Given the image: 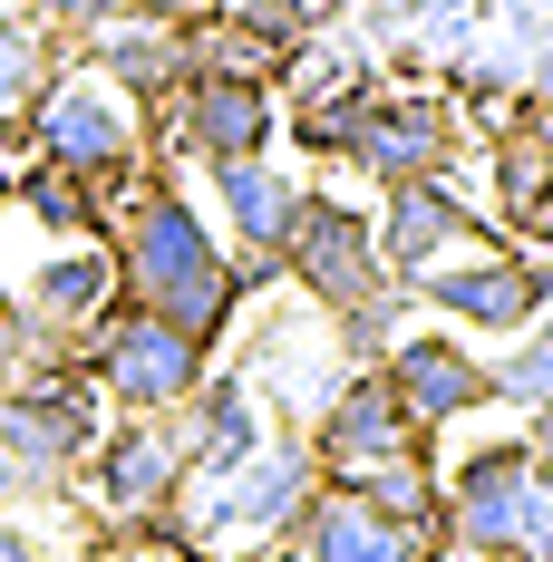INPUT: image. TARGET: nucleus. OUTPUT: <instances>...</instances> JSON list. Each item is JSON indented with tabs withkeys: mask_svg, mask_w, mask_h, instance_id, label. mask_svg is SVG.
<instances>
[{
	"mask_svg": "<svg viewBox=\"0 0 553 562\" xmlns=\"http://www.w3.org/2000/svg\"><path fill=\"white\" fill-rule=\"evenodd\" d=\"M117 301H136V311H156L175 321L185 339H204L214 349L233 330V311H243V272H233V252H223V233L175 194V184H136L126 194V214H117Z\"/></svg>",
	"mask_w": 553,
	"mask_h": 562,
	"instance_id": "nucleus-1",
	"label": "nucleus"
},
{
	"mask_svg": "<svg viewBox=\"0 0 553 562\" xmlns=\"http://www.w3.org/2000/svg\"><path fill=\"white\" fill-rule=\"evenodd\" d=\"M20 126H30V156H40V166L88 175L108 204H117V194H136V166H146V108H136L117 78H98L88 58L49 68L40 98L20 108Z\"/></svg>",
	"mask_w": 553,
	"mask_h": 562,
	"instance_id": "nucleus-2",
	"label": "nucleus"
},
{
	"mask_svg": "<svg viewBox=\"0 0 553 562\" xmlns=\"http://www.w3.org/2000/svg\"><path fill=\"white\" fill-rule=\"evenodd\" d=\"M438 553L466 562H524V533H534V447L524 437H496V447L456 456L438 475Z\"/></svg>",
	"mask_w": 553,
	"mask_h": 562,
	"instance_id": "nucleus-3",
	"label": "nucleus"
},
{
	"mask_svg": "<svg viewBox=\"0 0 553 562\" xmlns=\"http://www.w3.org/2000/svg\"><path fill=\"white\" fill-rule=\"evenodd\" d=\"M78 359H88L98 397H117L126 417H175L195 397V379H204V339H185L175 321L136 311V301H117L108 321L78 339Z\"/></svg>",
	"mask_w": 553,
	"mask_h": 562,
	"instance_id": "nucleus-4",
	"label": "nucleus"
},
{
	"mask_svg": "<svg viewBox=\"0 0 553 562\" xmlns=\"http://www.w3.org/2000/svg\"><path fill=\"white\" fill-rule=\"evenodd\" d=\"M98 427H108V397H98V379L78 359L0 389V456L30 465L40 485H68V465L98 447Z\"/></svg>",
	"mask_w": 553,
	"mask_h": 562,
	"instance_id": "nucleus-5",
	"label": "nucleus"
},
{
	"mask_svg": "<svg viewBox=\"0 0 553 562\" xmlns=\"http://www.w3.org/2000/svg\"><path fill=\"white\" fill-rule=\"evenodd\" d=\"M281 272L301 281L331 321H350V311H369V301H388V291H398V281H388V262H379L369 214H350L340 194H301L291 243H281Z\"/></svg>",
	"mask_w": 553,
	"mask_h": 562,
	"instance_id": "nucleus-6",
	"label": "nucleus"
},
{
	"mask_svg": "<svg viewBox=\"0 0 553 562\" xmlns=\"http://www.w3.org/2000/svg\"><path fill=\"white\" fill-rule=\"evenodd\" d=\"M398 456H428V437L408 427V407H398V389H388L379 369H350V379L321 397V427H311L321 485H369Z\"/></svg>",
	"mask_w": 553,
	"mask_h": 562,
	"instance_id": "nucleus-7",
	"label": "nucleus"
},
{
	"mask_svg": "<svg viewBox=\"0 0 553 562\" xmlns=\"http://www.w3.org/2000/svg\"><path fill=\"white\" fill-rule=\"evenodd\" d=\"M78 465H88L78 495L108 514V524H146L185 485V437H175V417H126L117 407V427H98V447L78 456Z\"/></svg>",
	"mask_w": 553,
	"mask_h": 562,
	"instance_id": "nucleus-8",
	"label": "nucleus"
},
{
	"mask_svg": "<svg viewBox=\"0 0 553 562\" xmlns=\"http://www.w3.org/2000/svg\"><path fill=\"white\" fill-rule=\"evenodd\" d=\"M379 379L398 389V407H408L418 437H446V427H466L476 407H496L486 359H476V339H466V330H398L379 349Z\"/></svg>",
	"mask_w": 553,
	"mask_h": 562,
	"instance_id": "nucleus-9",
	"label": "nucleus"
},
{
	"mask_svg": "<svg viewBox=\"0 0 553 562\" xmlns=\"http://www.w3.org/2000/svg\"><path fill=\"white\" fill-rule=\"evenodd\" d=\"M456 146H466L456 98H428V88H369L350 166L379 175V184H408V175H446V166H456Z\"/></svg>",
	"mask_w": 553,
	"mask_h": 562,
	"instance_id": "nucleus-10",
	"label": "nucleus"
},
{
	"mask_svg": "<svg viewBox=\"0 0 553 562\" xmlns=\"http://www.w3.org/2000/svg\"><path fill=\"white\" fill-rule=\"evenodd\" d=\"M446 330H476V339H515L534 330V252H456L438 272L408 281Z\"/></svg>",
	"mask_w": 553,
	"mask_h": 562,
	"instance_id": "nucleus-11",
	"label": "nucleus"
},
{
	"mask_svg": "<svg viewBox=\"0 0 553 562\" xmlns=\"http://www.w3.org/2000/svg\"><path fill=\"white\" fill-rule=\"evenodd\" d=\"M379 262H388V281L408 291L418 272H438V262H456V252H476V204L446 184V175H408V184H388V204H379Z\"/></svg>",
	"mask_w": 553,
	"mask_h": 562,
	"instance_id": "nucleus-12",
	"label": "nucleus"
},
{
	"mask_svg": "<svg viewBox=\"0 0 553 562\" xmlns=\"http://www.w3.org/2000/svg\"><path fill=\"white\" fill-rule=\"evenodd\" d=\"M311 485H321V465H311V447H263L243 456L233 475H214V485H195L204 495V543H253V533H291V514L311 505Z\"/></svg>",
	"mask_w": 553,
	"mask_h": 562,
	"instance_id": "nucleus-13",
	"label": "nucleus"
},
{
	"mask_svg": "<svg viewBox=\"0 0 553 562\" xmlns=\"http://www.w3.org/2000/svg\"><path fill=\"white\" fill-rule=\"evenodd\" d=\"M281 126L273 78H185L175 88V146L204 156V166H233V156H263Z\"/></svg>",
	"mask_w": 553,
	"mask_h": 562,
	"instance_id": "nucleus-14",
	"label": "nucleus"
},
{
	"mask_svg": "<svg viewBox=\"0 0 553 562\" xmlns=\"http://www.w3.org/2000/svg\"><path fill=\"white\" fill-rule=\"evenodd\" d=\"M291 562H428L438 543L428 533H408V524H388L379 505H360L350 485H311V505L291 514Z\"/></svg>",
	"mask_w": 553,
	"mask_h": 562,
	"instance_id": "nucleus-15",
	"label": "nucleus"
},
{
	"mask_svg": "<svg viewBox=\"0 0 553 562\" xmlns=\"http://www.w3.org/2000/svg\"><path fill=\"white\" fill-rule=\"evenodd\" d=\"M185 427V485H214V475H233L243 456L273 447V427H263V397H253V379H195V397L175 407Z\"/></svg>",
	"mask_w": 553,
	"mask_h": 562,
	"instance_id": "nucleus-16",
	"label": "nucleus"
},
{
	"mask_svg": "<svg viewBox=\"0 0 553 562\" xmlns=\"http://www.w3.org/2000/svg\"><path fill=\"white\" fill-rule=\"evenodd\" d=\"M78 58H88L98 78H117L136 108H166L175 88H185V40H175L166 20H136V10L98 20V30L78 40Z\"/></svg>",
	"mask_w": 553,
	"mask_h": 562,
	"instance_id": "nucleus-17",
	"label": "nucleus"
},
{
	"mask_svg": "<svg viewBox=\"0 0 553 562\" xmlns=\"http://www.w3.org/2000/svg\"><path fill=\"white\" fill-rule=\"evenodd\" d=\"M214 175V204L233 243H243V262H273L281 272V243H291V214H301V184L273 166V156H233V166H204Z\"/></svg>",
	"mask_w": 553,
	"mask_h": 562,
	"instance_id": "nucleus-18",
	"label": "nucleus"
},
{
	"mask_svg": "<svg viewBox=\"0 0 553 562\" xmlns=\"http://www.w3.org/2000/svg\"><path fill=\"white\" fill-rule=\"evenodd\" d=\"M30 311H40L49 330L88 339L117 311V252H108V243H58L49 262L30 272Z\"/></svg>",
	"mask_w": 553,
	"mask_h": 562,
	"instance_id": "nucleus-19",
	"label": "nucleus"
},
{
	"mask_svg": "<svg viewBox=\"0 0 553 562\" xmlns=\"http://www.w3.org/2000/svg\"><path fill=\"white\" fill-rule=\"evenodd\" d=\"M10 204H20L30 224L68 233V243H98V233L117 224V214H108V194H98L88 175H68V166H40V156H30V166L10 175Z\"/></svg>",
	"mask_w": 553,
	"mask_h": 562,
	"instance_id": "nucleus-20",
	"label": "nucleus"
},
{
	"mask_svg": "<svg viewBox=\"0 0 553 562\" xmlns=\"http://www.w3.org/2000/svg\"><path fill=\"white\" fill-rule=\"evenodd\" d=\"M49 68H58V58H49V30H40L20 0H0V126L40 98V78H49Z\"/></svg>",
	"mask_w": 553,
	"mask_h": 562,
	"instance_id": "nucleus-21",
	"label": "nucleus"
},
{
	"mask_svg": "<svg viewBox=\"0 0 553 562\" xmlns=\"http://www.w3.org/2000/svg\"><path fill=\"white\" fill-rule=\"evenodd\" d=\"M350 495H360V505H379L388 524H408V533H428V543H438V465H428V456H398V465H379V475H369V485H350Z\"/></svg>",
	"mask_w": 553,
	"mask_h": 562,
	"instance_id": "nucleus-22",
	"label": "nucleus"
},
{
	"mask_svg": "<svg viewBox=\"0 0 553 562\" xmlns=\"http://www.w3.org/2000/svg\"><path fill=\"white\" fill-rule=\"evenodd\" d=\"M486 389H496V407H544L553 397V330H515L505 339V359H486Z\"/></svg>",
	"mask_w": 553,
	"mask_h": 562,
	"instance_id": "nucleus-23",
	"label": "nucleus"
},
{
	"mask_svg": "<svg viewBox=\"0 0 553 562\" xmlns=\"http://www.w3.org/2000/svg\"><path fill=\"white\" fill-rule=\"evenodd\" d=\"M214 10L233 20V30H253L273 58H291V49H311V30H321L331 0H214Z\"/></svg>",
	"mask_w": 553,
	"mask_h": 562,
	"instance_id": "nucleus-24",
	"label": "nucleus"
},
{
	"mask_svg": "<svg viewBox=\"0 0 553 562\" xmlns=\"http://www.w3.org/2000/svg\"><path fill=\"white\" fill-rule=\"evenodd\" d=\"M20 10H30L49 40H58V30H68V40H88L98 20H117V0H20Z\"/></svg>",
	"mask_w": 553,
	"mask_h": 562,
	"instance_id": "nucleus-25",
	"label": "nucleus"
},
{
	"mask_svg": "<svg viewBox=\"0 0 553 562\" xmlns=\"http://www.w3.org/2000/svg\"><path fill=\"white\" fill-rule=\"evenodd\" d=\"M524 562H553V456H534V533H524Z\"/></svg>",
	"mask_w": 553,
	"mask_h": 562,
	"instance_id": "nucleus-26",
	"label": "nucleus"
},
{
	"mask_svg": "<svg viewBox=\"0 0 553 562\" xmlns=\"http://www.w3.org/2000/svg\"><path fill=\"white\" fill-rule=\"evenodd\" d=\"M117 10H136V20H166V30H185V20H204L214 0H117Z\"/></svg>",
	"mask_w": 553,
	"mask_h": 562,
	"instance_id": "nucleus-27",
	"label": "nucleus"
},
{
	"mask_svg": "<svg viewBox=\"0 0 553 562\" xmlns=\"http://www.w3.org/2000/svg\"><path fill=\"white\" fill-rule=\"evenodd\" d=\"M534 330H553V252H534Z\"/></svg>",
	"mask_w": 553,
	"mask_h": 562,
	"instance_id": "nucleus-28",
	"label": "nucleus"
},
{
	"mask_svg": "<svg viewBox=\"0 0 553 562\" xmlns=\"http://www.w3.org/2000/svg\"><path fill=\"white\" fill-rule=\"evenodd\" d=\"M0 562H30V533H20L10 514H0Z\"/></svg>",
	"mask_w": 553,
	"mask_h": 562,
	"instance_id": "nucleus-29",
	"label": "nucleus"
},
{
	"mask_svg": "<svg viewBox=\"0 0 553 562\" xmlns=\"http://www.w3.org/2000/svg\"><path fill=\"white\" fill-rule=\"evenodd\" d=\"M524 447H534V456H553V397L534 407V437H524Z\"/></svg>",
	"mask_w": 553,
	"mask_h": 562,
	"instance_id": "nucleus-30",
	"label": "nucleus"
},
{
	"mask_svg": "<svg viewBox=\"0 0 553 562\" xmlns=\"http://www.w3.org/2000/svg\"><path fill=\"white\" fill-rule=\"evenodd\" d=\"M428 562H466V553H428Z\"/></svg>",
	"mask_w": 553,
	"mask_h": 562,
	"instance_id": "nucleus-31",
	"label": "nucleus"
},
{
	"mask_svg": "<svg viewBox=\"0 0 553 562\" xmlns=\"http://www.w3.org/2000/svg\"><path fill=\"white\" fill-rule=\"evenodd\" d=\"M0 311H10V281H0Z\"/></svg>",
	"mask_w": 553,
	"mask_h": 562,
	"instance_id": "nucleus-32",
	"label": "nucleus"
},
{
	"mask_svg": "<svg viewBox=\"0 0 553 562\" xmlns=\"http://www.w3.org/2000/svg\"><path fill=\"white\" fill-rule=\"evenodd\" d=\"M126 562H136V553H126Z\"/></svg>",
	"mask_w": 553,
	"mask_h": 562,
	"instance_id": "nucleus-33",
	"label": "nucleus"
}]
</instances>
